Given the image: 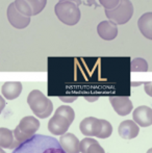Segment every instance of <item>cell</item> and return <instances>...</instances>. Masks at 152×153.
<instances>
[{
  "instance_id": "cell-1",
  "label": "cell",
  "mask_w": 152,
  "mask_h": 153,
  "mask_svg": "<svg viewBox=\"0 0 152 153\" xmlns=\"http://www.w3.org/2000/svg\"><path fill=\"white\" fill-rule=\"evenodd\" d=\"M13 153H66L55 139L47 135H33L15 148Z\"/></svg>"
},
{
  "instance_id": "cell-2",
  "label": "cell",
  "mask_w": 152,
  "mask_h": 153,
  "mask_svg": "<svg viewBox=\"0 0 152 153\" xmlns=\"http://www.w3.org/2000/svg\"><path fill=\"white\" fill-rule=\"evenodd\" d=\"M27 102L33 113L40 119H46L52 114L53 104L51 100L39 90H33L29 93Z\"/></svg>"
},
{
  "instance_id": "cell-3",
  "label": "cell",
  "mask_w": 152,
  "mask_h": 153,
  "mask_svg": "<svg viewBox=\"0 0 152 153\" xmlns=\"http://www.w3.org/2000/svg\"><path fill=\"white\" fill-rule=\"evenodd\" d=\"M39 128H40V121L38 119H36L35 117L27 116V117H24L23 119H21L19 125L13 131L15 140V148H17L23 142L33 137Z\"/></svg>"
},
{
  "instance_id": "cell-4",
  "label": "cell",
  "mask_w": 152,
  "mask_h": 153,
  "mask_svg": "<svg viewBox=\"0 0 152 153\" xmlns=\"http://www.w3.org/2000/svg\"><path fill=\"white\" fill-rule=\"evenodd\" d=\"M54 13L61 22L69 26L77 24L81 17L79 5L71 1H59L54 6Z\"/></svg>"
},
{
  "instance_id": "cell-5",
  "label": "cell",
  "mask_w": 152,
  "mask_h": 153,
  "mask_svg": "<svg viewBox=\"0 0 152 153\" xmlns=\"http://www.w3.org/2000/svg\"><path fill=\"white\" fill-rule=\"evenodd\" d=\"M105 15L108 21L116 25L127 23L133 16V5L130 0H119V3L113 10H105Z\"/></svg>"
},
{
  "instance_id": "cell-6",
  "label": "cell",
  "mask_w": 152,
  "mask_h": 153,
  "mask_svg": "<svg viewBox=\"0 0 152 153\" xmlns=\"http://www.w3.org/2000/svg\"><path fill=\"white\" fill-rule=\"evenodd\" d=\"M14 4L19 13L27 17L37 16L45 8L47 0H15Z\"/></svg>"
},
{
  "instance_id": "cell-7",
  "label": "cell",
  "mask_w": 152,
  "mask_h": 153,
  "mask_svg": "<svg viewBox=\"0 0 152 153\" xmlns=\"http://www.w3.org/2000/svg\"><path fill=\"white\" fill-rule=\"evenodd\" d=\"M7 19L10 25L17 29L26 28L30 23V17L24 16L21 13H19L14 2H12L7 7Z\"/></svg>"
},
{
  "instance_id": "cell-8",
  "label": "cell",
  "mask_w": 152,
  "mask_h": 153,
  "mask_svg": "<svg viewBox=\"0 0 152 153\" xmlns=\"http://www.w3.org/2000/svg\"><path fill=\"white\" fill-rule=\"evenodd\" d=\"M72 123L61 115L54 114L48 122V130L54 135H62L66 133Z\"/></svg>"
},
{
  "instance_id": "cell-9",
  "label": "cell",
  "mask_w": 152,
  "mask_h": 153,
  "mask_svg": "<svg viewBox=\"0 0 152 153\" xmlns=\"http://www.w3.org/2000/svg\"><path fill=\"white\" fill-rule=\"evenodd\" d=\"M81 133L87 137H98L101 129V120L94 117L83 119L79 125Z\"/></svg>"
},
{
  "instance_id": "cell-10",
  "label": "cell",
  "mask_w": 152,
  "mask_h": 153,
  "mask_svg": "<svg viewBox=\"0 0 152 153\" xmlns=\"http://www.w3.org/2000/svg\"><path fill=\"white\" fill-rule=\"evenodd\" d=\"M110 101L112 103V106L114 107L115 111L119 116L129 115L133 108V104L128 97L112 96L110 98Z\"/></svg>"
},
{
  "instance_id": "cell-11",
  "label": "cell",
  "mask_w": 152,
  "mask_h": 153,
  "mask_svg": "<svg viewBox=\"0 0 152 153\" xmlns=\"http://www.w3.org/2000/svg\"><path fill=\"white\" fill-rule=\"evenodd\" d=\"M133 121L141 127H149L152 124V109L146 105L136 107L132 114Z\"/></svg>"
},
{
  "instance_id": "cell-12",
  "label": "cell",
  "mask_w": 152,
  "mask_h": 153,
  "mask_svg": "<svg viewBox=\"0 0 152 153\" xmlns=\"http://www.w3.org/2000/svg\"><path fill=\"white\" fill-rule=\"evenodd\" d=\"M61 147L66 153H79V140L74 135L73 133L66 132L61 135V139L59 141Z\"/></svg>"
},
{
  "instance_id": "cell-13",
  "label": "cell",
  "mask_w": 152,
  "mask_h": 153,
  "mask_svg": "<svg viewBox=\"0 0 152 153\" xmlns=\"http://www.w3.org/2000/svg\"><path fill=\"white\" fill-rule=\"evenodd\" d=\"M98 36L105 41H113L118 36V27L110 21H102L97 26Z\"/></svg>"
},
{
  "instance_id": "cell-14",
  "label": "cell",
  "mask_w": 152,
  "mask_h": 153,
  "mask_svg": "<svg viewBox=\"0 0 152 153\" xmlns=\"http://www.w3.org/2000/svg\"><path fill=\"white\" fill-rule=\"evenodd\" d=\"M118 131H119V134L121 137H123L125 140H131L139 135L140 127L138 126V124L134 121L126 120V121H123L119 125Z\"/></svg>"
},
{
  "instance_id": "cell-15",
  "label": "cell",
  "mask_w": 152,
  "mask_h": 153,
  "mask_svg": "<svg viewBox=\"0 0 152 153\" xmlns=\"http://www.w3.org/2000/svg\"><path fill=\"white\" fill-rule=\"evenodd\" d=\"M22 89V83L19 81H7L2 85L1 93L7 100H14L20 96Z\"/></svg>"
},
{
  "instance_id": "cell-16",
  "label": "cell",
  "mask_w": 152,
  "mask_h": 153,
  "mask_svg": "<svg viewBox=\"0 0 152 153\" xmlns=\"http://www.w3.org/2000/svg\"><path fill=\"white\" fill-rule=\"evenodd\" d=\"M79 149L81 153H105L99 143L91 137H85L79 142Z\"/></svg>"
},
{
  "instance_id": "cell-17",
  "label": "cell",
  "mask_w": 152,
  "mask_h": 153,
  "mask_svg": "<svg viewBox=\"0 0 152 153\" xmlns=\"http://www.w3.org/2000/svg\"><path fill=\"white\" fill-rule=\"evenodd\" d=\"M138 27L142 34L148 40L152 39V13H146L138 20Z\"/></svg>"
},
{
  "instance_id": "cell-18",
  "label": "cell",
  "mask_w": 152,
  "mask_h": 153,
  "mask_svg": "<svg viewBox=\"0 0 152 153\" xmlns=\"http://www.w3.org/2000/svg\"><path fill=\"white\" fill-rule=\"evenodd\" d=\"M14 134L10 129L1 127L0 128V148L5 149H15Z\"/></svg>"
},
{
  "instance_id": "cell-19",
  "label": "cell",
  "mask_w": 152,
  "mask_h": 153,
  "mask_svg": "<svg viewBox=\"0 0 152 153\" xmlns=\"http://www.w3.org/2000/svg\"><path fill=\"white\" fill-rule=\"evenodd\" d=\"M54 114L63 116L64 118L69 120L71 123H73L74 119H75V111H74V109L72 108V107L68 106V105H62V106H59V108L55 111Z\"/></svg>"
},
{
  "instance_id": "cell-20",
  "label": "cell",
  "mask_w": 152,
  "mask_h": 153,
  "mask_svg": "<svg viewBox=\"0 0 152 153\" xmlns=\"http://www.w3.org/2000/svg\"><path fill=\"white\" fill-rule=\"evenodd\" d=\"M148 64L142 57H136L131 62V72H147Z\"/></svg>"
},
{
  "instance_id": "cell-21",
  "label": "cell",
  "mask_w": 152,
  "mask_h": 153,
  "mask_svg": "<svg viewBox=\"0 0 152 153\" xmlns=\"http://www.w3.org/2000/svg\"><path fill=\"white\" fill-rule=\"evenodd\" d=\"M101 120V129H100V133L98 134L97 137H99V139H108V137H110L112 135L113 126L106 120Z\"/></svg>"
},
{
  "instance_id": "cell-22",
  "label": "cell",
  "mask_w": 152,
  "mask_h": 153,
  "mask_svg": "<svg viewBox=\"0 0 152 153\" xmlns=\"http://www.w3.org/2000/svg\"><path fill=\"white\" fill-rule=\"evenodd\" d=\"M99 2L105 10H113L118 5L119 0H99Z\"/></svg>"
},
{
  "instance_id": "cell-23",
  "label": "cell",
  "mask_w": 152,
  "mask_h": 153,
  "mask_svg": "<svg viewBox=\"0 0 152 153\" xmlns=\"http://www.w3.org/2000/svg\"><path fill=\"white\" fill-rule=\"evenodd\" d=\"M5 100H4V98L2 96H0V114L2 113V111L4 109V107H5Z\"/></svg>"
},
{
  "instance_id": "cell-24",
  "label": "cell",
  "mask_w": 152,
  "mask_h": 153,
  "mask_svg": "<svg viewBox=\"0 0 152 153\" xmlns=\"http://www.w3.org/2000/svg\"><path fill=\"white\" fill-rule=\"evenodd\" d=\"M59 1H71V2L76 3L77 5H80V4L82 3V1H81V0H59Z\"/></svg>"
},
{
  "instance_id": "cell-25",
  "label": "cell",
  "mask_w": 152,
  "mask_h": 153,
  "mask_svg": "<svg viewBox=\"0 0 152 153\" xmlns=\"http://www.w3.org/2000/svg\"><path fill=\"white\" fill-rule=\"evenodd\" d=\"M0 153H6V152H4V150L2 148H0Z\"/></svg>"
},
{
  "instance_id": "cell-26",
  "label": "cell",
  "mask_w": 152,
  "mask_h": 153,
  "mask_svg": "<svg viewBox=\"0 0 152 153\" xmlns=\"http://www.w3.org/2000/svg\"><path fill=\"white\" fill-rule=\"evenodd\" d=\"M148 153H151V149H149V151H148Z\"/></svg>"
}]
</instances>
